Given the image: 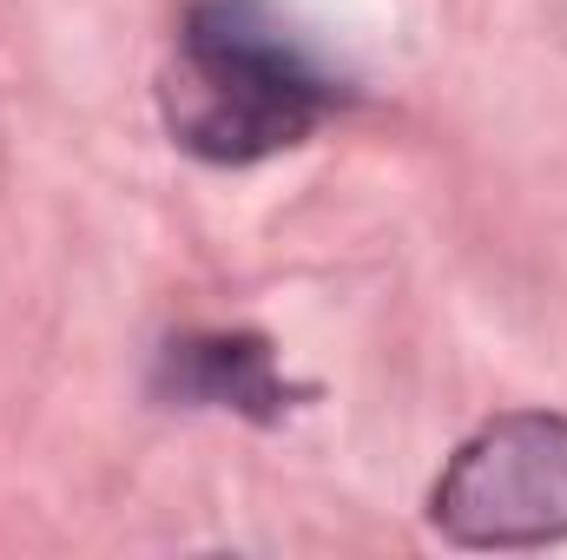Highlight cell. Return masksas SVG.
Instances as JSON below:
<instances>
[{
    "mask_svg": "<svg viewBox=\"0 0 567 560\" xmlns=\"http://www.w3.org/2000/svg\"><path fill=\"white\" fill-rule=\"evenodd\" d=\"M343 86L284 27L271 0H192L165 66L172 139L218 165H251L303 145Z\"/></svg>",
    "mask_w": 567,
    "mask_h": 560,
    "instance_id": "obj_1",
    "label": "cell"
},
{
    "mask_svg": "<svg viewBox=\"0 0 567 560\" xmlns=\"http://www.w3.org/2000/svg\"><path fill=\"white\" fill-rule=\"evenodd\" d=\"M455 548H548L567 535V416H495L475 428L429 495Z\"/></svg>",
    "mask_w": 567,
    "mask_h": 560,
    "instance_id": "obj_2",
    "label": "cell"
},
{
    "mask_svg": "<svg viewBox=\"0 0 567 560\" xmlns=\"http://www.w3.org/2000/svg\"><path fill=\"white\" fill-rule=\"evenodd\" d=\"M158 396L192 403V409H238V416L278 422L303 390H290L278 376V356L265 336H178L158 356Z\"/></svg>",
    "mask_w": 567,
    "mask_h": 560,
    "instance_id": "obj_3",
    "label": "cell"
}]
</instances>
